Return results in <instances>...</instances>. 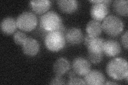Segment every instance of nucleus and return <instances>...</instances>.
Segmentation results:
<instances>
[{
    "instance_id": "24",
    "label": "nucleus",
    "mask_w": 128,
    "mask_h": 85,
    "mask_svg": "<svg viewBox=\"0 0 128 85\" xmlns=\"http://www.w3.org/2000/svg\"><path fill=\"white\" fill-rule=\"evenodd\" d=\"M91 37H90V36L88 35V34L85 36L83 38V41H84V45L86 46L88 45V43H89L90 40H91Z\"/></svg>"
},
{
    "instance_id": "9",
    "label": "nucleus",
    "mask_w": 128,
    "mask_h": 85,
    "mask_svg": "<svg viewBox=\"0 0 128 85\" xmlns=\"http://www.w3.org/2000/svg\"><path fill=\"white\" fill-rule=\"evenodd\" d=\"M121 52V47L120 43L115 40L109 39L104 42L103 52L110 57H114L118 55Z\"/></svg>"
},
{
    "instance_id": "12",
    "label": "nucleus",
    "mask_w": 128,
    "mask_h": 85,
    "mask_svg": "<svg viewBox=\"0 0 128 85\" xmlns=\"http://www.w3.org/2000/svg\"><path fill=\"white\" fill-rule=\"evenodd\" d=\"M70 69V63L66 59L60 58L56 61L53 66V70L56 76H62Z\"/></svg>"
},
{
    "instance_id": "7",
    "label": "nucleus",
    "mask_w": 128,
    "mask_h": 85,
    "mask_svg": "<svg viewBox=\"0 0 128 85\" xmlns=\"http://www.w3.org/2000/svg\"><path fill=\"white\" fill-rule=\"evenodd\" d=\"M72 68L76 74L84 76L91 70V64L89 61L86 59L78 57L74 60Z\"/></svg>"
},
{
    "instance_id": "4",
    "label": "nucleus",
    "mask_w": 128,
    "mask_h": 85,
    "mask_svg": "<svg viewBox=\"0 0 128 85\" xmlns=\"http://www.w3.org/2000/svg\"><path fill=\"white\" fill-rule=\"evenodd\" d=\"M44 43L46 47L49 51L54 52H58L65 46V35L58 30L49 32L46 35Z\"/></svg>"
},
{
    "instance_id": "18",
    "label": "nucleus",
    "mask_w": 128,
    "mask_h": 85,
    "mask_svg": "<svg viewBox=\"0 0 128 85\" xmlns=\"http://www.w3.org/2000/svg\"><path fill=\"white\" fill-rule=\"evenodd\" d=\"M113 10L115 13L121 16L127 17L128 14V1L116 0L113 3Z\"/></svg>"
},
{
    "instance_id": "23",
    "label": "nucleus",
    "mask_w": 128,
    "mask_h": 85,
    "mask_svg": "<svg viewBox=\"0 0 128 85\" xmlns=\"http://www.w3.org/2000/svg\"><path fill=\"white\" fill-rule=\"evenodd\" d=\"M121 42L123 46L126 50L128 49V31L123 34L121 37Z\"/></svg>"
},
{
    "instance_id": "16",
    "label": "nucleus",
    "mask_w": 128,
    "mask_h": 85,
    "mask_svg": "<svg viewBox=\"0 0 128 85\" xmlns=\"http://www.w3.org/2000/svg\"><path fill=\"white\" fill-rule=\"evenodd\" d=\"M102 30V25L99 21L94 20H90L86 26L87 34L91 37H99Z\"/></svg>"
},
{
    "instance_id": "3",
    "label": "nucleus",
    "mask_w": 128,
    "mask_h": 85,
    "mask_svg": "<svg viewBox=\"0 0 128 85\" xmlns=\"http://www.w3.org/2000/svg\"><path fill=\"white\" fill-rule=\"evenodd\" d=\"M102 25V30L111 37H116L121 34L124 25L122 20L114 15H110L103 20Z\"/></svg>"
},
{
    "instance_id": "10",
    "label": "nucleus",
    "mask_w": 128,
    "mask_h": 85,
    "mask_svg": "<svg viewBox=\"0 0 128 85\" xmlns=\"http://www.w3.org/2000/svg\"><path fill=\"white\" fill-rule=\"evenodd\" d=\"M84 80L87 85H101L105 84V77L102 73L98 70H90L84 76Z\"/></svg>"
},
{
    "instance_id": "5",
    "label": "nucleus",
    "mask_w": 128,
    "mask_h": 85,
    "mask_svg": "<svg viewBox=\"0 0 128 85\" xmlns=\"http://www.w3.org/2000/svg\"><path fill=\"white\" fill-rule=\"evenodd\" d=\"M90 2L93 3L90 9L91 17L96 21H102L108 14V8L111 1L109 0H94Z\"/></svg>"
},
{
    "instance_id": "26",
    "label": "nucleus",
    "mask_w": 128,
    "mask_h": 85,
    "mask_svg": "<svg viewBox=\"0 0 128 85\" xmlns=\"http://www.w3.org/2000/svg\"><path fill=\"white\" fill-rule=\"evenodd\" d=\"M104 84H105V85H118V84L117 83H115V82H110V81H107V82Z\"/></svg>"
},
{
    "instance_id": "6",
    "label": "nucleus",
    "mask_w": 128,
    "mask_h": 85,
    "mask_svg": "<svg viewBox=\"0 0 128 85\" xmlns=\"http://www.w3.org/2000/svg\"><path fill=\"white\" fill-rule=\"evenodd\" d=\"M17 27L24 31H30L34 30L38 25L36 16L30 11L24 12L17 17Z\"/></svg>"
},
{
    "instance_id": "21",
    "label": "nucleus",
    "mask_w": 128,
    "mask_h": 85,
    "mask_svg": "<svg viewBox=\"0 0 128 85\" xmlns=\"http://www.w3.org/2000/svg\"><path fill=\"white\" fill-rule=\"evenodd\" d=\"M50 85H64L65 84V80L62 76H56L51 79L50 83Z\"/></svg>"
},
{
    "instance_id": "14",
    "label": "nucleus",
    "mask_w": 128,
    "mask_h": 85,
    "mask_svg": "<svg viewBox=\"0 0 128 85\" xmlns=\"http://www.w3.org/2000/svg\"><path fill=\"white\" fill-rule=\"evenodd\" d=\"M17 27L16 20L10 17L4 18L1 22V29L4 34L7 35L14 34Z\"/></svg>"
},
{
    "instance_id": "11",
    "label": "nucleus",
    "mask_w": 128,
    "mask_h": 85,
    "mask_svg": "<svg viewBox=\"0 0 128 85\" xmlns=\"http://www.w3.org/2000/svg\"><path fill=\"white\" fill-rule=\"evenodd\" d=\"M22 46L24 53L28 56H35L40 51L38 42L32 37H28Z\"/></svg>"
},
{
    "instance_id": "20",
    "label": "nucleus",
    "mask_w": 128,
    "mask_h": 85,
    "mask_svg": "<svg viewBox=\"0 0 128 85\" xmlns=\"http://www.w3.org/2000/svg\"><path fill=\"white\" fill-rule=\"evenodd\" d=\"M88 58L90 61L94 64H98L100 62L103 58V53H94L88 52Z\"/></svg>"
},
{
    "instance_id": "2",
    "label": "nucleus",
    "mask_w": 128,
    "mask_h": 85,
    "mask_svg": "<svg viewBox=\"0 0 128 85\" xmlns=\"http://www.w3.org/2000/svg\"><path fill=\"white\" fill-rule=\"evenodd\" d=\"M62 25L61 17L53 11H48L43 14L40 20V28L46 33L58 30Z\"/></svg>"
},
{
    "instance_id": "25",
    "label": "nucleus",
    "mask_w": 128,
    "mask_h": 85,
    "mask_svg": "<svg viewBox=\"0 0 128 85\" xmlns=\"http://www.w3.org/2000/svg\"><path fill=\"white\" fill-rule=\"evenodd\" d=\"M75 75H76V73L73 70L69 72L68 73V76L70 77V78L74 77H75Z\"/></svg>"
},
{
    "instance_id": "1",
    "label": "nucleus",
    "mask_w": 128,
    "mask_h": 85,
    "mask_svg": "<svg viewBox=\"0 0 128 85\" xmlns=\"http://www.w3.org/2000/svg\"><path fill=\"white\" fill-rule=\"evenodd\" d=\"M106 72L114 80L124 79L128 76V66L126 60L121 58L112 59L106 66Z\"/></svg>"
},
{
    "instance_id": "22",
    "label": "nucleus",
    "mask_w": 128,
    "mask_h": 85,
    "mask_svg": "<svg viewBox=\"0 0 128 85\" xmlns=\"http://www.w3.org/2000/svg\"><path fill=\"white\" fill-rule=\"evenodd\" d=\"M67 84L68 85H85L86 83L83 79L80 78L74 77L70 78V79L68 80V82L67 83Z\"/></svg>"
},
{
    "instance_id": "13",
    "label": "nucleus",
    "mask_w": 128,
    "mask_h": 85,
    "mask_svg": "<svg viewBox=\"0 0 128 85\" xmlns=\"http://www.w3.org/2000/svg\"><path fill=\"white\" fill-rule=\"evenodd\" d=\"M30 4L32 9L38 14H44L50 9L51 6V2L49 0L32 1Z\"/></svg>"
},
{
    "instance_id": "8",
    "label": "nucleus",
    "mask_w": 128,
    "mask_h": 85,
    "mask_svg": "<svg viewBox=\"0 0 128 85\" xmlns=\"http://www.w3.org/2000/svg\"><path fill=\"white\" fill-rule=\"evenodd\" d=\"M66 41L72 45H78L83 40V34L81 30L78 28H71L66 30L65 34Z\"/></svg>"
},
{
    "instance_id": "19",
    "label": "nucleus",
    "mask_w": 128,
    "mask_h": 85,
    "mask_svg": "<svg viewBox=\"0 0 128 85\" xmlns=\"http://www.w3.org/2000/svg\"><path fill=\"white\" fill-rule=\"evenodd\" d=\"M28 38L27 35L20 31H18L14 35V43L18 45H22L26 39Z\"/></svg>"
},
{
    "instance_id": "15",
    "label": "nucleus",
    "mask_w": 128,
    "mask_h": 85,
    "mask_svg": "<svg viewBox=\"0 0 128 85\" xmlns=\"http://www.w3.org/2000/svg\"><path fill=\"white\" fill-rule=\"evenodd\" d=\"M57 5L62 12L70 14L77 10L78 2L75 0H60L57 1Z\"/></svg>"
},
{
    "instance_id": "17",
    "label": "nucleus",
    "mask_w": 128,
    "mask_h": 85,
    "mask_svg": "<svg viewBox=\"0 0 128 85\" xmlns=\"http://www.w3.org/2000/svg\"><path fill=\"white\" fill-rule=\"evenodd\" d=\"M104 42L105 40L101 37H92L86 46L88 52L94 53H103Z\"/></svg>"
}]
</instances>
